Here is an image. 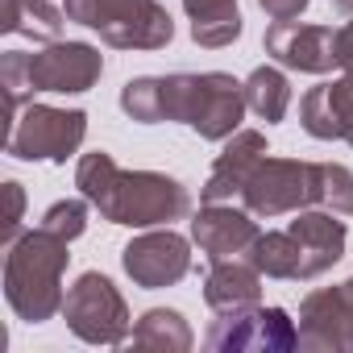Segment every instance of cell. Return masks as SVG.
Masks as SVG:
<instances>
[{
    "mask_svg": "<svg viewBox=\"0 0 353 353\" xmlns=\"http://www.w3.org/2000/svg\"><path fill=\"white\" fill-rule=\"evenodd\" d=\"M192 341H196L192 324L183 320V312H174V307H150L129 332L133 349H154V353H188Z\"/></svg>",
    "mask_w": 353,
    "mask_h": 353,
    "instance_id": "d6986e66",
    "label": "cell"
},
{
    "mask_svg": "<svg viewBox=\"0 0 353 353\" xmlns=\"http://www.w3.org/2000/svg\"><path fill=\"white\" fill-rule=\"evenodd\" d=\"M241 204L262 216H291L312 204H320V162H299V158H262L241 192Z\"/></svg>",
    "mask_w": 353,
    "mask_h": 353,
    "instance_id": "5b68a950",
    "label": "cell"
},
{
    "mask_svg": "<svg viewBox=\"0 0 353 353\" xmlns=\"http://www.w3.org/2000/svg\"><path fill=\"white\" fill-rule=\"evenodd\" d=\"M345 141L353 145V117H349V125H345Z\"/></svg>",
    "mask_w": 353,
    "mask_h": 353,
    "instance_id": "4dcf8cb0",
    "label": "cell"
},
{
    "mask_svg": "<svg viewBox=\"0 0 353 353\" xmlns=\"http://www.w3.org/2000/svg\"><path fill=\"white\" fill-rule=\"evenodd\" d=\"M204 299L212 312H241V307H254L262 303V274L250 266V262H237V258H225V262H212L208 279H204Z\"/></svg>",
    "mask_w": 353,
    "mask_h": 353,
    "instance_id": "e0dca14e",
    "label": "cell"
},
{
    "mask_svg": "<svg viewBox=\"0 0 353 353\" xmlns=\"http://www.w3.org/2000/svg\"><path fill=\"white\" fill-rule=\"evenodd\" d=\"M245 104L258 121L274 125L287 117V104H291V83L279 67H258L250 79H245Z\"/></svg>",
    "mask_w": 353,
    "mask_h": 353,
    "instance_id": "44dd1931",
    "label": "cell"
},
{
    "mask_svg": "<svg viewBox=\"0 0 353 353\" xmlns=\"http://www.w3.org/2000/svg\"><path fill=\"white\" fill-rule=\"evenodd\" d=\"M192 17V38L204 50H225L241 38V13L237 0H183Z\"/></svg>",
    "mask_w": 353,
    "mask_h": 353,
    "instance_id": "ac0fdd59",
    "label": "cell"
},
{
    "mask_svg": "<svg viewBox=\"0 0 353 353\" xmlns=\"http://www.w3.org/2000/svg\"><path fill=\"white\" fill-rule=\"evenodd\" d=\"M299 349L307 353H349L353 349V295L341 287L312 291L299 303Z\"/></svg>",
    "mask_w": 353,
    "mask_h": 353,
    "instance_id": "8fae6325",
    "label": "cell"
},
{
    "mask_svg": "<svg viewBox=\"0 0 353 353\" xmlns=\"http://www.w3.org/2000/svg\"><path fill=\"white\" fill-rule=\"evenodd\" d=\"M320 204L336 216H353V170L341 162H320Z\"/></svg>",
    "mask_w": 353,
    "mask_h": 353,
    "instance_id": "d4e9b609",
    "label": "cell"
},
{
    "mask_svg": "<svg viewBox=\"0 0 353 353\" xmlns=\"http://www.w3.org/2000/svg\"><path fill=\"white\" fill-rule=\"evenodd\" d=\"M42 229H50V233L75 241V237L88 229V204H83V200H59V204H50L46 216H42Z\"/></svg>",
    "mask_w": 353,
    "mask_h": 353,
    "instance_id": "484cf974",
    "label": "cell"
},
{
    "mask_svg": "<svg viewBox=\"0 0 353 353\" xmlns=\"http://www.w3.org/2000/svg\"><path fill=\"white\" fill-rule=\"evenodd\" d=\"M67 237L50 233V229H30L17 233L5 245V299L9 307L30 320V324H46L63 312V270L71 262L67 254Z\"/></svg>",
    "mask_w": 353,
    "mask_h": 353,
    "instance_id": "6da1fadb",
    "label": "cell"
},
{
    "mask_svg": "<svg viewBox=\"0 0 353 353\" xmlns=\"http://www.w3.org/2000/svg\"><path fill=\"white\" fill-rule=\"evenodd\" d=\"M100 216L129 229H158L170 221H183L192 212V196L179 179L158 170H117L108 192L96 200Z\"/></svg>",
    "mask_w": 353,
    "mask_h": 353,
    "instance_id": "3957f363",
    "label": "cell"
},
{
    "mask_svg": "<svg viewBox=\"0 0 353 353\" xmlns=\"http://www.w3.org/2000/svg\"><path fill=\"white\" fill-rule=\"evenodd\" d=\"M63 9L50 0H0V30L5 34H26L34 42H59L63 34Z\"/></svg>",
    "mask_w": 353,
    "mask_h": 353,
    "instance_id": "ffe728a7",
    "label": "cell"
},
{
    "mask_svg": "<svg viewBox=\"0 0 353 353\" xmlns=\"http://www.w3.org/2000/svg\"><path fill=\"white\" fill-rule=\"evenodd\" d=\"M245 262L266 279H299V245L291 233H258Z\"/></svg>",
    "mask_w": 353,
    "mask_h": 353,
    "instance_id": "7402d4cb",
    "label": "cell"
},
{
    "mask_svg": "<svg viewBox=\"0 0 353 353\" xmlns=\"http://www.w3.org/2000/svg\"><path fill=\"white\" fill-rule=\"evenodd\" d=\"M88 137V112L79 108H50V104H26V112L13 121V133L5 137V150L21 162H67Z\"/></svg>",
    "mask_w": 353,
    "mask_h": 353,
    "instance_id": "8992f818",
    "label": "cell"
},
{
    "mask_svg": "<svg viewBox=\"0 0 353 353\" xmlns=\"http://www.w3.org/2000/svg\"><path fill=\"white\" fill-rule=\"evenodd\" d=\"M63 13L117 50H162L174 38V21L158 0H67Z\"/></svg>",
    "mask_w": 353,
    "mask_h": 353,
    "instance_id": "277c9868",
    "label": "cell"
},
{
    "mask_svg": "<svg viewBox=\"0 0 353 353\" xmlns=\"http://www.w3.org/2000/svg\"><path fill=\"white\" fill-rule=\"evenodd\" d=\"M266 54L303 75H328L336 67V30L303 26V21H274L266 30Z\"/></svg>",
    "mask_w": 353,
    "mask_h": 353,
    "instance_id": "7c38bea8",
    "label": "cell"
},
{
    "mask_svg": "<svg viewBox=\"0 0 353 353\" xmlns=\"http://www.w3.org/2000/svg\"><path fill=\"white\" fill-rule=\"evenodd\" d=\"M245 83L225 71L208 75H162V121H183L204 141H225L241 129Z\"/></svg>",
    "mask_w": 353,
    "mask_h": 353,
    "instance_id": "7a4b0ae2",
    "label": "cell"
},
{
    "mask_svg": "<svg viewBox=\"0 0 353 353\" xmlns=\"http://www.w3.org/2000/svg\"><path fill=\"white\" fill-rule=\"evenodd\" d=\"M121 108L137 125H158L162 121V75H141L121 88Z\"/></svg>",
    "mask_w": 353,
    "mask_h": 353,
    "instance_id": "cb8c5ba5",
    "label": "cell"
},
{
    "mask_svg": "<svg viewBox=\"0 0 353 353\" xmlns=\"http://www.w3.org/2000/svg\"><path fill=\"white\" fill-rule=\"evenodd\" d=\"M30 75L38 92L79 96L92 92L104 75V54L88 42H50L46 50L30 54Z\"/></svg>",
    "mask_w": 353,
    "mask_h": 353,
    "instance_id": "30bf717a",
    "label": "cell"
},
{
    "mask_svg": "<svg viewBox=\"0 0 353 353\" xmlns=\"http://www.w3.org/2000/svg\"><path fill=\"white\" fill-rule=\"evenodd\" d=\"M258 5H262V13L270 21H295L307 9V0H258Z\"/></svg>",
    "mask_w": 353,
    "mask_h": 353,
    "instance_id": "f1b7e54d",
    "label": "cell"
},
{
    "mask_svg": "<svg viewBox=\"0 0 353 353\" xmlns=\"http://www.w3.org/2000/svg\"><path fill=\"white\" fill-rule=\"evenodd\" d=\"M21 212H26V192H21L17 179H9L5 183V225H0V241L5 245L21 233Z\"/></svg>",
    "mask_w": 353,
    "mask_h": 353,
    "instance_id": "4316f807",
    "label": "cell"
},
{
    "mask_svg": "<svg viewBox=\"0 0 353 353\" xmlns=\"http://www.w3.org/2000/svg\"><path fill=\"white\" fill-rule=\"evenodd\" d=\"M0 83H5V112H9V133H13V112L26 100H34V92H38L26 50H5V59H0Z\"/></svg>",
    "mask_w": 353,
    "mask_h": 353,
    "instance_id": "603a6c76",
    "label": "cell"
},
{
    "mask_svg": "<svg viewBox=\"0 0 353 353\" xmlns=\"http://www.w3.org/2000/svg\"><path fill=\"white\" fill-rule=\"evenodd\" d=\"M204 345L212 353H287L299 349V324L283 307H241L212 320Z\"/></svg>",
    "mask_w": 353,
    "mask_h": 353,
    "instance_id": "ba28073f",
    "label": "cell"
},
{
    "mask_svg": "<svg viewBox=\"0 0 353 353\" xmlns=\"http://www.w3.org/2000/svg\"><path fill=\"white\" fill-rule=\"evenodd\" d=\"M345 291H349V295H353V279H349V283H345Z\"/></svg>",
    "mask_w": 353,
    "mask_h": 353,
    "instance_id": "1f68e13d",
    "label": "cell"
},
{
    "mask_svg": "<svg viewBox=\"0 0 353 353\" xmlns=\"http://www.w3.org/2000/svg\"><path fill=\"white\" fill-rule=\"evenodd\" d=\"M63 320L88 345H125L129 341V307H125V295L100 270H88V274L75 279V287L63 299Z\"/></svg>",
    "mask_w": 353,
    "mask_h": 353,
    "instance_id": "52a82bcc",
    "label": "cell"
},
{
    "mask_svg": "<svg viewBox=\"0 0 353 353\" xmlns=\"http://www.w3.org/2000/svg\"><path fill=\"white\" fill-rule=\"evenodd\" d=\"M336 9H341V13H349V17H353V0H336Z\"/></svg>",
    "mask_w": 353,
    "mask_h": 353,
    "instance_id": "f546056e",
    "label": "cell"
},
{
    "mask_svg": "<svg viewBox=\"0 0 353 353\" xmlns=\"http://www.w3.org/2000/svg\"><path fill=\"white\" fill-rule=\"evenodd\" d=\"M121 266L145 291L174 287V283L192 270V245H188V237H179L170 225L166 229H150V233L133 237L121 250Z\"/></svg>",
    "mask_w": 353,
    "mask_h": 353,
    "instance_id": "9c48e42d",
    "label": "cell"
},
{
    "mask_svg": "<svg viewBox=\"0 0 353 353\" xmlns=\"http://www.w3.org/2000/svg\"><path fill=\"white\" fill-rule=\"evenodd\" d=\"M336 67H341V75L353 83V17L336 30Z\"/></svg>",
    "mask_w": 353,
    "mask_h": 353,
    "instance_id": "83f0119b",
    "label": "cell"
},
{
    "mask_svg": "<svg viewBox=\"0 0 353 353\" xmlns=\"http://www.w3.org/2000/svg\"><path fill=\"white\" fill-rule=\"evenodd\" d=\"M258 237V225H254V212L245 208H233V204H204L192 221V241L212 258V262H225V258H237L254 245Z\"/></svg>",
    "mask_w": 353,
    "mask_h": 353,
    "instance_id": "5bb4252c",
    "label": "cell"
},
{
    "mask_svg": "<svg viewBox=\"0 0 353 353\" xmlns=\"http://www.w3.org/2000/svg\"><path fill=\"white\" fill-rule=\"evenodd\" d=\"M353 117V83L336 79V83H320L299 100V125L316 137V141H332L345 137V125Z\"/></svg>",
    "mask_w": 353,
    "mask_h": 353,
    "instance_id": "2e32d148",
    "label": "cell"
},
{
    "mask_svg": "<svg viewBox=\"0 0 353 353\" xmlns=\"http://www.w3.org/2000/svg\"><path fill=\"white\" fill-rule=\"evenodd\" d=\"M299 245V279H316L324 270H332L345 258V221H336V212H295L291 229H287Z\"/></svg>",
    "mask_w": 353,
    "mask_h": 353,
    "instance_id": "9a60e30c",
    "label": "cell"
},
{
    "mask_svg": "<svg viewBox=\"0 0 353 353\" xmlns=\"http://www.w3.org/2000/svg\"><path fill=\"white\" fill-rule=\"evenodd\" d=\"M270 150H266V137L258 129H237L233 137H225V150L216 154V162L208 170V179L200 188V200L204 204H225V200L241 196L245 183H250V174H254V166Z\"/></svg>",
    "mask_w": 353,
    "mask_h": 353,
    "instance_id": "4fadbf2b",
    "label": "cell"
}]
</instances>
